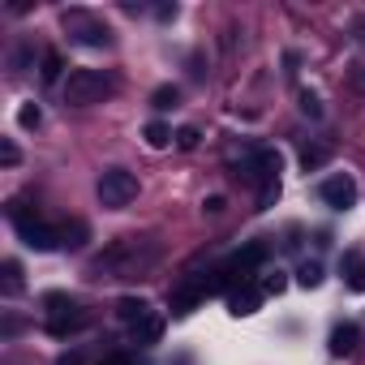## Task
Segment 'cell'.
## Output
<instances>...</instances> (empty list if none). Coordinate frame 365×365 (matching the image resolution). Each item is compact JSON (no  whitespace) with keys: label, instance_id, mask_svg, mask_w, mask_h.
I'll use <instances>...</instances> for the list:
<instances>
[{"label":"cell","instance_id":"6da1fadb","mask_svg":"<svg viewBox=\"0 0 365 365\" xmlns=\"http://www.w3.org/2000/svg\"><path fill=\"white\" fill-rule=\"evenodd\" d=\"M159 258H163V245L155 237H116L86 262V279H95V284L142 279L159 267Z\"/></svg>","mask_w":365,"mask_h":365},{"label":"cell","instance_id":"7a4b0ae2","mask_svg":"<svg viewBox=\"0 0 365 365\" xmlns=\"http://www.w3.org/2000/svg\"><path fill=\"white\" fill-rule=\"evenodd\" d=\"M279 168H284V159H279L275 146H258V150L241 163L245 180H250V185H258V211H271V207L279 202Z\"/></svg>","mask_w":365,"mask_h":365},{"label":"cell","instance_id":"3957f363","mask_svg":"<svg viewBox=\"0 0 365 365\" xmlns=\"http://www.w3.org/2000/svg\"><path fill=\"white\" fill-rule=\"evenodd\" d=\"M5 211H9V224L18 228V237H22V245H26V250H35V254H52V250H61V232H56V228H48V224H43V220L22 202V198H14Z\"/></svg>","mask_w":365,"mask_h":365},{"label":"cell","instance_id":"277c9868","mask_svg":"<svg viewBox=\"0 0 365 365\" xmlns=\"http://www.w3.org/2000/svg\"><path fill=\"white\" fill-rule=\"evenodd\" d=\"M116 91V78L103 69H73L65 78V103L69 108H95Z\"/></svg>","mask_w":365,"mask_h":365},{"label":"cell","instance_id":"5b68a950","mask_svg":"<svg viewBox=\"0 0 365 365\" xmlns=\"http://www.w3.org/2000/svg\"><path fill=\"white\" fill-rule=\"evenodd\" d=\"M43 309H48V335H56V339H69V335L91 327V309L78 305L69 292H48Z\"/></svg>","mask_w":365,"mask_h":365},{"label":"cell","instance_id":"8992f818","mask_svg":"<svg viewBox=\"0 0 365 365\" xmlns=\"http://www.w3.org/2000/svg\"><path fill=\"white\" fill-rule=\"evenodd\" d=\"M61 26L69 31L73 43L82 48H112V26L103 18H95L91 9H65L61 14Z\"/></svg>","mask_w":365,"mask_h":365},{"label":"cell","instance_id":"52a82bcc","mask_svg":"<svg viewBox=\"0 0 365 365\" xmlns=\"http://www.w3.org/2000/svg\"><path fill=\"white\" fill-rule=\"evenodd\" d=\"M95 194H99V202L108 211H120V207H129L138 198V176L129 168H103L99 180H95Z\"/></svg>","mask_w":365,"mask_h":365},{"label":"cell","instance_id":"ba28073f","mask_svg":"<svg viewBox=\"0 0 365 365\" xmlns=\"http://www.w3.org/2000/svg\"><path fill=\"white\" fill-rule=\"evenodd\" d=\"M211 292H220V271H211V275H185V279L172 288L168 305H172V314H176V318H185V314H194Z\"/></svg>","mask_w":365,"mask_h":365},{"label":"cell","instance_id":"9c48e42d","mask_svg":"<svg viewBox=\"0 0 365 365\" xmlns=\"http://www.w3.org/2000/svg\"><path fill=\"white\" fill-rule=\"evenodd\" d=\"M262 262H267V245H245V250H237L224 267H220V288H241V284H254V275L262 271Z\"/></svg>","mask_w":365,"mask_h":365},{"label":"cell","instance_id":"30bf717a","mask_svg":"<svg viewBox=\"0 0 365 365\" xmlns=\"http://www.w3.org/2000/svg\"><path fill=\"white\" fill-rule=\"evenodd\" d=\"M318 198L331 211H348V207H356V180L348 172H335V176H327L322 185H318Z\"/></svg>","mask_w":365,"mask_h":365},{"label":"cell","instance_id":"8fae6325","mask_svg":"<svg viewBox=\"0 0 365 365\" xmlns=\"http://www.w3.org/2000/svg\"><path fill=\"white\" fill-rule=\"evenodd\" d=\"M361 344V327L356 322H335L331 327V339H327V352L331 356H352Z\"/></svg>","mask_w":365,"mask_h":365},{"label":"cell","instance_id":"7c38bea8","mask_svg":"<svg viewBox=\"0 0 365 365\" xmlns=\"http://www.w3.org/2000/svg\"><path fill=\"white\" fill-rule=\"evenodd\" d=\"M262 288L258 284H241V288H232L228 292V309L237 314V318H250V314H258V305H262Z\"/></svg>","mask_w":365,"mask_h":365},{"label":"cell","instance_id":"4fadbf2b","mask_svg":"<svg viewBox=\"0 0 365 365\" xmlns=\"http://www.w3.org/2000/svg\"><path fill=\"white\" fill-rule=\"evenodd\" d=\"M159 335H163V314H159V309H150L146 318H138V322L129 327V339H133L138 348H150V344H159Z\"/></svg>","mask_w":365,"mask_h":365},{"label":"cell","instance_id":"5bb4252c","mask_svg":"<svg viewBox=\"0 0 365 365\" xmlns=\"http://www.w3.org/2000/svg\"><path fill=\"white\" fill-rule=\"evenodd\" d=\"M339 271H344V279H348V288H352V292H365V258H361L356 250H348V254H344Z\"/></svg>","mask_w":365,"mask_h":365},{"label":"cell","instance_id":"9a60e30c","mask_svg":"<svg viewBox=\"0 0 365 365\" xmlns=\"http://www.w3.org/2000/svg\"><path fill=\"white\" fill-rule=\"evenodd\" d=\"M146 314H150V305H146L142 297H120V301H116V318L129 322V327H133L138 318H146Z\"/></svg>","mask_w":365,"mask_h":365},{"label":"cell","instance_id":"2e32d148","mask_svg":"<svg viewBox=\"0 0 365 365\" xmlns=\"http://www.w3.org/2000/svg\"><path fill=\"white\" fill-rule=\"evenodd\" d=\"M0 271H5V275H0V292H5L9 301H14V297H22V288H26V284H22V267L9 258L5 267H0Z\"/></svg>","mask_w":365,"mask_h":365},{"label":"cell","instance_id":"e0dca14e","mask_svg":"<svg viewBox=\"0 0 365 365\" xmlns=\"http://www.w3.org/2000/svg\"><path fill=\"white\" fill-rule=\"evenodd\" d=\"M61 73H65V61H61V52H56V48H48V52H43V69H39V78H43L48 86H56V82H61Z\"/></svg>","mask_w":365,"mask_h":365},{"label":"cell","instance_id":"ac0fdd59","mask_svg":"<svg viewBox=\"0 0 365 365\" xmlns=\"http://www.w3.org/2000/svg\"><path fill=\"white\" fill-rule=\"evenodd\" d=\"M142 138H146V146H155V150H163V146H168V142H172L176 133H172V129H168L163 120H150V125L142 129Z\"/></svg>","mask_w":365,"mask_h":365},{"label":"cell","instance_id":"d6986e66","mask_svg":"<svg viewBox=\"0 0 365 365\" xmlns=\"http://www.w3.org/2000/svg\"><path fill=\"white\" fill-rule=\"evenodd\" d=\"M56 232H61V250H78V245L86 241V224H82V220H73V224H61Z\"/></svg>","mask_w":365,"mask_h":365},{"label":"cell","instance_id":"ffe728a7","mask_svg":"<svg viewBox=\"0 0 365 365\" xmlns=\"http://www.w3.org/2000/svg\"><path fill=\"white\" fill-rule=\"evenodd\" d=\"M180 103V91L176 86H155V95H150V108L155 112H168V108H176Z\"/></svg>","mask_w":365,"mask_h":365},{"label":"cell","instance_id":"44dd1931","mask_svg":"<svg viewBox=\"0 0 365 365\" xmlns=\"http://www.w3.org/2000/svg\"><path fill=\"white\" fill-rule=\"evenodd\" d=\"M297 284H301V288H318V284H322V267H318V262H301V267H297Z\"/></svg>","mask_w":365,"mask_h":365},{"label":"cell","instance_id":"7402d4cb","mask_svg":"<svg viewBox=\"0 0 365 365\" xmlns=\"http://www.w3.org/2000/svg\"><path fill=\"white\" fill-rule=\"evenodd\" d=\"M322 163H327V146H305V150H301V168H305V172H318Z\"/></svg>","mask_w":365,"mask_h":365},{"label":"cell","instance_id":"603a6c76","mask_svg":"<svg viewBox=\"0 0 365 365\" xmlns=\"http://www.w3.org/2000/svg\"><path fill=\"white\" fill-rule=\"evenodd\" d=\"M39 120H43L39 103H22V108H18V125H22V129H39Z\"/></svg>","mask_w":365,"mask_h":365},{"label":"cell","instance_id":"cb8c5ba5","mask_svg":"<svg viewBox=\"0 0 365 365\" xmlns=\"http://www.w3.org/2000/svg\"><path fill=\"white\" fill-rule=\"evenodd\" d=\"M198 142H202V133H198L194 125H185V129H176V146H180V150H198Z\"/></svg>","mask_w":365,"mask_h":365},{"label":"cell","instance_id":"d4e9b609","mask_svg":"<svg viewBox=\"0 0 365 365\" xmlns=\"http://www.w3.org/2000/svg\"><path fill=\"white\" fill-rule=\"evenodd\" d=\"M0 163H5V168H18V163H22V150H18L9 138H0Z\"/></svg>","mask_w":365,"mask_h":365},{"label":"cell","instance_id":"484cf974","mask_svg":"<svg viewBox=\"0 0 365 365\" xmlns=\"http://www.w3.org/2000/svg\"><path fill=\"white\" fill-rule=\"evenodd\" d=\"M301 112H305V116H314V120L322 116V103H318V95H314V91H301Z\"/></svg>","mask_w":365,"mask_h":365},{"label":"cell","instance_id":"4316f807","mask_svg":"<svg viewBox=\"0 0 365 365\" xmlns=\"http://www.w3.org/2000/svg\"><path fill=\"white\" fill-rule=\"evenodd\" d=\"M262 292H284V271H267V279H262Z\"/></svg>","mask_w":365,"mask_h":365},{"label":"cell","instance_id":"83f0119b","mask_svg":"<svg viewBox=\"0 0 365 365\" xmlns=\"http://www.w3.org/2000/svg\"><path fill=\"white\" fill-rule=\"evenodd\" d=\"M99 365H133V356H129V352H112V356H103Z\"/></svg>","mask_w":365,"mask_h":365},{"label":"cell","instance_id":"f1b7e54d","mask_svg":"<svg viewBox=\"0 0 365 365\" xmlns=\"http://www.w3.org/2000/svg\"><path fill=\"white\" fill-rule=\"evenodd\" d=\"M202 207H207V211H211V215H220V211H224V198H220V194H215V198H207V202H202Z\"/></svg>","mask_w":365,"mask_h":365}]
</instances>
